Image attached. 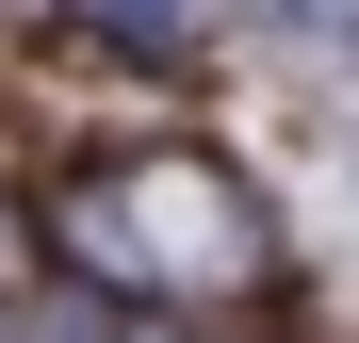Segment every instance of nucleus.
<instances>
[{
  "label": "nucleus",
  "instance_id": "f257e3e1",
  "mask_svg": "<svg viewBox=\"0 0 359 343\" xmlns=\"http://www.w3.org/2000/svg\"><path fill=\"white\" fill-rule=\"evenodd\" d=\"M98 246L147 262V278H245V213H229L196 163H131V180L98 196Z\"/></svg>",
  "mask_w": 359,
  "mask_h": 343
},
{
  "label": "nucleus",
  "instance_id": "f03ea898",
  "mask_svg": "<svg viewBox=\"0 0 359 343\" xmlns=\"http://www.w3.org/2000/svg\"><path fill=\"white\" fill-rule=\"evenodd\" d=\"M245 17H278V33H359V0H245Z\"/></svg>",
  "mask_w": 359,
  "mask_h": 343
},
{
  "label": "nucleus",
  "instance_id": "7ed1b4c3",
  "mask_svg": "<svg viewBox=\"0 0 359 343\" xmlns=\"http://www.w3.org/2000/svg\"><path fill=\"white\" fill-rule=\"evenodd\" d=\"M180 17H196V0H131V33H180Z\"/></svg>",
  "mask_w": 359,
  "mask_h": 343
}]
</instances>
